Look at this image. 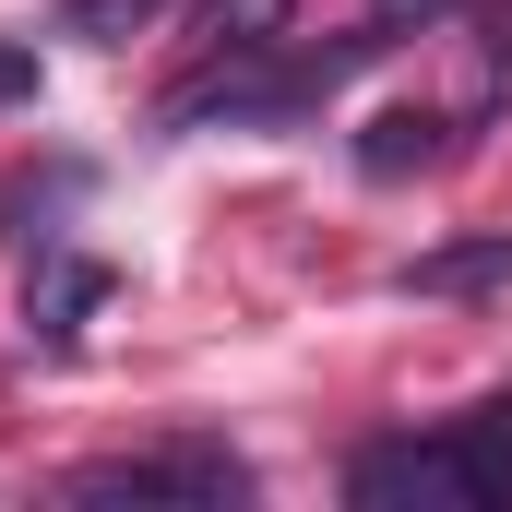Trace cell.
<instances>
[{
	"label": "cell",
	"mask_w": 512,
	"mask_h": 512,
	"mask_svg": "<svg viewBox=\"0 0 512 512\" xmlns=\"http://www.w3.org/2000/svg\"><path fill=\"white\" fill-rule=\"evenodd\" d=\"M96 298H108V262H60V274H48V310H36V334H48V346H72Z\"/></svg>",
	"instance_id": "6"
},
{
	"label": "cell",
	"mask_w": 512,
	"mask_h": 512,
	"mask_svg": "<svg viewBox=\"0 0 512 512\" xmlns=\"http://www.w3.org/2000/svg\"><path fill=\"white\" fill-rule=\"evenodd\" d=\"M358 167H370V179H405V167H441V120H429V108H393V120H370V143H358Z\"/></svg>",
	"instance_id": "5"
},
{
	"label": "cell",
	"mask_w": 512,
	"mask_h": 512,
	"mask_svg": "<svg viewBox=\"0 0 512 512\" xmlns=\"http://www.w3.org/2000/svg\"><path fill=\"white\" fill-rule=\"evenodd\" d=\"M405 286H417V298H465V286H512V227L465 239V251H429V262H405Z\"/></svg>",
	"instance_id": "4"
},
{
	"label": "cell",
	"mask_w": 512,
	"mask_h": 512,
	"mask_svg": "<svg viewBox=\"0 0 512 512\" xmlns=\"http://www.w3.org/2000/svg\"><path fill=\"white\" fill-rule=\"evenodd\" d=\"M0 108H36V48L0 36Z\"/></svg>",
	"instance_id": "8"
},
{
	"label": "cell",
	"mask_w": 512,
	"mask_h": 512,
	"mask_svg": "<svg viewBox=\"0 0 512 512\" xmlns=\"http://www.w3.org/2000/svg\"><path fill=\"white\" fill-rule=\"evenodd\" d=\"M191 24H203V48H227V60H274L286 24H298V0H203Z\"/></svg>",
	"instance_id": "3"
},
{
	"label": "cell",
	"mask_w": 512,
	"mask_h": 512,
	"mask_svg": "<svg viewBox=\"0 0 512 512\" xmlns=\"http://www.w3.org/2000/svg\"><path fill=\"white\" fill-rule=\"evenodd\" d=\"M346 489L370 512H501L512 501V405L465 417V429H405V441H370L346 465Z\"/></svg>",
	"instance_id": "1"
},
{
	"label": "cell",
	"mask_w": 512,
	"mask_h": 512,
	"mask_svg": "<svg viewBox=\"0 0 512 512\" xmlns=\"http://www.w3.org/2000/svg\"><path fill=\"white\" fill-rule=\"evenodd\" d=\"M155 12H167V0H72L60 24H72V36H96V48H120V36H143Z\"/></svg>",
	"instance_id": "7"
},
{
	"label": "cell",
	"mask_w": 512,
	"mask_h": 512,
	"mask_svg": "<svg viewBox=\"0 0 512 512\" xmlns=\"http://www.w3.org/2000/svg\"><path fill=\"white\" fill-rule=\"evenodd\" d=\"M72 501H251V465L227 453V441H167V453H108V465H84L72 477Z\"/></svg>",
	"instance_id": "2"
}]
</instances>
